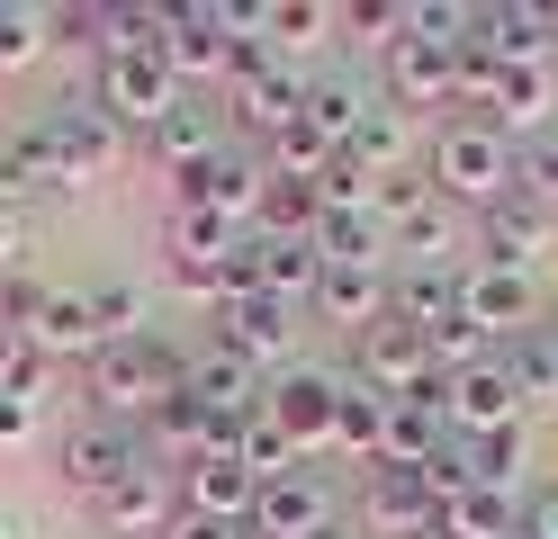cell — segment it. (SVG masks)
I'll return each instance as SVG.
<instances>
[{
  "mask_svg": "<svg viewBox=\"0 0 558 539\" xmlns=\"http://www.w3.org/2000/svg\"><path fill=\"white\" fill-rule=\"evenodd\" d=\"M19 243H27V225H19V216H10V207H0V270H10V261H19Z\"/></svg>",
  "mask_w": 558,
  "mask_h": 539,
  "instance_id": "f907efd6",
  "label": "cell"
},
{
  "mask_svg": "<svg viewBox=\"0 0 558 539\" xmlns=\"http://www.w3.org/2000/svg\"><path fill=\"white\" fill-rule=\"evenodd\" d=\"M397 323H414V333H433V323L460 315V270H397Z\"/></svg>",
  "mask_w": 558,
  "mask_h": 539,
  "instance_id": "e575fe53",
  "label": "cell"
},
{
  "mask_svg": "<svg viewBox=\"0 0 558 539\" xmlns=\"http://www.w3.org/2000/svg\"><path fill=\"white\" fill-rule=\"evenodd\" d=\"M441 422L469 431V441H496V431H522V395L505 378V359H477V369L441 378Z\"/></svg>",
  "mask_w": 558,
  "mask_h": 539,
  "instance_id": "9c48e42d",
  "label": "cell"
},
{
  "mask_svg": "<svg viewBox=\"0 0 558 539\" xmlns=\"http://www.w3.org/2000/svg\"><path fill=\"white\" fill-rule=\"evenodd\" d=\"M217 144H226V135H217V108L181 99V108H171V118H162V126L145 135V154H154V162H162L171 180H181V171H198L207 154H217Z\"/></svg>",
  "mask_w": 558,
  "mask_h": 539,
  "instance_id": "f546056e",
  "label": "cell"
},
{
  "mask_svg": "<svg viewBox=\"0 0 558 539\" xmlns=\"http://www.w3.org/2000/svg\"><path fill=\"white\" fill-rule=\"evenodd\" d=\"M90 513H99V530H118V539H162V530H171V513H181V494L162 486V467H135V477H126V486H109V494L90 503Z\"/></svg>",
  "mask_w": 558,
  "mask_h": 539,
  "instance_id": "44dd1931",
  "label": "cell"
},
{
  "mask_svg": "<svg viewBox=\"0 0 558 539\" xmlns=\"http://www.w3.org/2000/svg\"><path fill=\"white\" fill-rule=\"evenodd\" d=\"M135 467H154V450L135 441V422H82L73 441H63V486L73 494H109V486H126Z\"/></svg>",
  "mask_w": 558,
  "mask_h": 539,
  "instance_id": "ba28073f",
  "label": "cell"
},
{
  "mask_svg": "<svg viewBox=\"0 0 558 539\" xmlns=\"http://www.w3.org/2000/svg\"><path fill=\"white\" fill-rule=\"evenodd\" d=\"M522 539H558V486L532 494V522H522Z\"/></svg>",
  "mask_w": 558,
  "mask_h": 539,
  "instance_id": "c3c4849f",
  "label": "cell"
},
{
  "mask_svg": "<svg viewBox=\"0 0 558 539\" xmlns=\"http://www.w3.org/2000/svg\"><path fill=\"white\" fill-rule=\"evenodd\" d=\"M171 387H181V351L154 342V333H135V342H99V359H90V405H99V422H135V414H154Z\"/></svg>",
  "mask_w": 558,
  "mask_h": 539,
  "instance_id": "7a4b0ae2",
  "label": "cell"
},
{
  "mask_svg": "<svg viewBox=\"0 0 558 539\" xmlns=\"http://www.w3.org/2000/svg\"><path fill=\"white\" fill-rule=\"evenodd\" d=\"M181 99H190V90L171 82V63H162V54H118V63H99V118H109V126L154 135Z\"/></svg>",
  "mask_w": 558,
  "mask_h": 539,
  "instance_id": "5b68a950",
  "label": "cell"
},
{
  "mask_svg": "<svg viewBox=\"0 0 558 539\" xmlns=\"http://www.w3.org/2000/svg\"><path fill=\"white\" fill-rule=\"evenodd\" d=\"M424 198H433V171H388V180H369V216H378V225H405Z\"/></svg>",
  "mask_w": 558,
  "mask_h": 539,
  "instance_id": "ee69618b",
  "label": "cell"
},
{
  "mask_svg": "<svg viewBox=\"0 0 558 539\" xmlns=\"http://www.w3.org/2000/svg\"><path fill=\"white\" fill-rule=\"evenodd\" d=\"M477 46H496V63H549V10L532 0H505V10H477Z\"/></svg>",
  "mask_w": 558,
  "mask_h": 539,
  "instance_id": "4dcf8cb0",
  "label": "cell"
},
{
  "mask_svg": "<svg viewBox=\"0 0 558 539\" xmlns=\"http://www.w3.org/2000/svg\"><path fill=\"white\" fill-rule=\"evenodd\" d=\"M342 27L361 36V46H405V0H352V10H342Z\"/></svg>",
  "mask_w": 558,
  "mask_h": 539,
  "instance_id": "f6af8a7d",
  "label": "cell"
},
{
  "mask_svg": "<svg viewBox=\"0 0 558 539\" xmlns=\"http://www.w3.org/2000/svg\"><path fill=\"white\" fill-rule=\"evenodd\" d=\"M0 539H27V530H19V522H10V513H0Z\"/></svg>",
  "mask_w": 558,
  "mask_h": 539,
  "instance_id": "816d5d0a",
  "label": "cell"
},
{
  "mask_svg": "<svg viewBox=\"0 0 558 539\" xmlns=\"http://www.w3.org/2000/svg\"><path fill=\"white\" fill-rule=\"evenodd\" d=\"M162 63H171V82H234V36L217 19V0H198V10H171L162 27Z\"/></svg>",
  "mask_w": 558,
  "mask_h": 539,
  "instance_id": "5bb4252c",
  "label": "cell"
},
{
  "mask_svg": "<svg viewBox=\"0 0 558 539\" xmlns=\"http://www.w3.org/2000/svg\"><path fill=\"white\" fill-rule=\"evenodd\" d=\"M243 539H253V530H243Z\"/></svg>",
  "mask_w": 558,
  "mask_h": 539,
  "instance_id": "6f0895ef",
  "label": "cell"
},
{
  "mask_svg": "<svg viewBox=\"0 0 558 539\" xmlns=\"http://www.w3.org/2000/svg\"><path fill=\"white\" fill-rule=\"evenodd\" d=\"M352 387H369V395H388V405H405V395H433L441 387V369H433V342L414 333V323H369L361 333V369H352Z\"/></svg>",
  "mask_w": 558,
  "mask_h": 539,
  "instance_id": "277c9868",
  "label": "cell"
},
{
  "mask_svg": "<svg viewBox=\"0 0 558 539\" xmlns=\"http://www.w3.org/2000/svg\"><path fill=\"white\" fill-rule=\"evenodd\" d=\"M378 99H388V90L352 82V72H325V82H306V108H298V118H306V126H316V135L333 144V154H342V144H352V126L369 118Z\"/></svg>",
  "mask_w": 558,
  "mask_h": 539,
  "instance_id": "83f0119b",
  "label": "cell"
},
{
  "mask_svg": "<svg viewBox=\"0 0 558 539\" xmlns=\"http://www.w3.org/2000/svg\"><path fill=\"white\" fill-rule=\"evenodd\" d=\"M541 333H549V342H558V315H549V323H541Z\"/></svg>",
  "mask_w": 558,
  "mask_h": 539,
  "instance_id": "f5cc1de1",
  "label": "cell"
},
{
  "mask_svg": "<svg viewBox=\"0 0 558 539\" xmlns=\"http://www.w3.org/2000/svg\"><path fill=\"white\" fill-rule=\"evenodd\" d=\"M549 207H532V198H505V207H486L477 216V261L486 270H513V279H532L541 261H549Z\"/></svg>",
  "mask_w": 558,
  "mask_h": 539,
  "instance_id": "9a60e30c",
  "label": "cell"
},
{
  "mask_svg": "<svg viewBox=\"0 0 558 539\" xmlns=\"http://www.w3.org/2000/svg\"><path fill=\"white\" fill-rule=\"evenodd\" d=\"M558 118L549 108V63H505V82H496V126L522 144V135H541Z\"/></svg>",
  "mask_w": 558,
  "mask_h": 539,
  "instance_id": "d6a6232c",
  "label": "cell"
},
{
  "mask_svg": "<svg viewBox=\"0 0 558 539\" xmlns=\"http://www.w3.org/2000/svg\"><path fill=\"white\" fill-rule=\"evenodd\" d=\"M253 261H262V297H279V306H306L325 279L316 234H253Z\"/></svg>",
  "mask_w": 558,
  "mask_h": 539,
  "instance_id": "cb8c5ba5",
  "label": "cell"
},
{
  "mask_svg": "<svg viewBox=\"0 0 558 539\" xmlns=\"http://www.w3.org/2000/svg\"><path fill=\"white\" fill-rule=\"evenodd\" d=\"M46 297H54L46 279H19V270H10V287H0V323H10V333H27V323L46 315Z\"/></svg>",
  "mask_w": 558,
  "mask_h": 539,
  "instance_id": "bcb514c9",
  "label": "cell"
},
{
  "mask_svg": "<svg viewBox=\"0 0 558 539\" xmlns=\"http://www.w3.org/2000/svg\"><path fill=\"white\" fill-rule=\"evenodd\" d=\"M532 522V494H505V486H469L460 503H441V539H522Z\"/></svg>",
  "mask_w": 558,
  "mask_h": 539,
  "instance_id": "484cf974",
  "label": "cell"
},
{
  "mask_svg": "<svg viewBox=\"0 0 558 539\" xmlns=\"http://www.w3.org/2000/svg\"><path fill=\"white\" fill-rule=\"evenodd\" d=\"M262 189H270L262 154H226V144L198 171H181V207H207V216H226V225H243V234H253V216H262Z\"/></svg>",
  "mask_w": 558,
  "mask_h": 539,
  "instance_id": "30bf717a",
  "label": "cell"
},
{
  "mask_svg": "<svg viewBox=\"0 0 558 539\" xmlns=\"http://www.w3.org/2000/svg\"><path fill=\"white\" fill-rule=\"evenodd\" d=\"M37 126H46V144L63 154V171H73L82 189H90V180H99V171L118 162V126L99 118V99H90V108H82V99H63V108H46Z\"/></svg>",
  "mask_w": 558,
  "mask_h": 539,
  "instance_id": "ffe728a7",
  "label": "cell"
},
{
  "mask_svg": "<svg viewBox=\"0 0 558 539\" xmlns=\"http://www.w3.org/2000/svg\"><path fill=\"white\" fill-rule=\"evenodd\" d=\"M253 539H325L333 530V486L316 477V467H289V477H270L253 494V522H243Z\"/></svg>",
  "mask_w": 558,
  "mask_h": 539,
  "instance_id": "8fae6325",
  "label": "cell"
},
{
  "mask_svg": "<svg viewBox=\"0 0 558 539\" xmlns=\"http://www.w3.org/2000/svg\"><path fill=\"white\" fill-rule=\"evenodd\" d=\"M549 36H558V0H549Z\"/></svg>",
  "mask_w": 558,
  "mask_h": 539,
  "instance_id": "db71d44e",
  "label": "cell"
},
{
  "mask_svg": "<svg viewBox=\"0 0 558 539\" xmlns=\"http://www.w3.org/2000/svg\"><path fill=\"white\" fill-rule=\"evenodd\" d=\"M306 189H316V216H352V207H369V171L333 154L316 180H306Z\"/></svg>",
  "mask_w": 558,
  "mask_h": 539,
  "instance_id": "7bdbcfd3",
  "label": "cell"
},
{
  "mask_svg": "<svg viewBox=\"0 0 558 539\" xmlns=\"http://www.w3.org/2000/svg\"><path fill=\"white\" fill-rule=\"evenodd\" d=\"M414 539H441V530H414Z\"/></svg>",
  "mask_w": 558,
  "mask_h": 539,
  "instance_id": "9f6ffc18",
  "label": "cell"
},
{
  "mask_svg": "<svg viewBox=\"0 0 558 539\" xmlns=\"http://www.w3.org/2000/svg\"><path fill=\"white\" fill-rule=\"evenodd\" d=\"M361 530H369V539L441 530V503H433V486H424V467H369V486H361Z\"/></svg>",
  "mask_w": 558,
  "mask_h": 539,
  "instance_id": "4fadbf2b",
  "label": "cell"
},
{
  "mask_svg": "<svg viewBox=\"0 0 558 539\" xmlns=\"http://www.w3.org/2000/svg\"><path fill=\"white\" fill-rule=\"evenodd\" d=\"M388 108H405V118L414 108H460V54L405 36V46L388 54Z\"/></svg>",
  "mask_w": 558,
  "mask_h": 539,
  "instance_id": "d6986e66",
  "label": "cell"
},
{
  "mask_svg": "<svg viewBox=\"0 0 558 539\" xmlns=\"http://www.w3.org/2000/svg\"><path fill=\"white\" fill-rule=\"evenodd\" d=\"M162 539H243V530H226V522H198V513H171V530Z\"/></svg>",
  "mask_w": 558,
  "mask_h": 539,
  "instance_id": "681fc988",
  "label": "cell"
},
{
  "mask_svg": "<svg viewBox=\"0 0 558 539\" xmlns=\"http://www.w3.org/2000/svg\"><path fill=\"white\" fill-rule=\"evenodd\" d=\"M496 359H505V378H513L522 405H549V395H558V342L541 333V323L513 333V342H496Z\"/></svg>",
  "mask_w": 558,
  "mask_h": 539,
  "instance_id": "d590c367",
  "label": "cell"
},
{
  "mask_svg": "<svg viewBox=\"0 0 558 539\" xmlns=\"http://www.w3.org/2000/svg\"><path fill=\"white\" fill-rule=\"evenodd\" d=\"M388 252H397L405 270H450V252H460V207H450V198H424L405 225H388Z\"/></svg>",
  "mask_w": 558,
  "mask_h": 539,
  "instance_id": "f1b7e54d",
  "label": "cell"
},
{
  "mask_svg": "<svg viewBox=\"0 0 558 539\" xmlns=\"http://www.w3.org/2000/svg\"><path fill=\"white\" fill-rule=\"evenodd\" d=\"M181 395H198V405L217 414V422H243V414H262V369H243L234 351L207 342V351H190V359H181Z\"/></svg>",
  "mask_w": 558,
  "mask_h": 539,
  "instance_id": "ac0fdd59",
  "label": "cell"
},
{
  "mask_svg": "<svg viewBox=\"0 0 558 539\" xmlns=\"http://www.w3.org/2000/svg\"><path fill=\"white\" fill-rule=\"evenodd\" d=\"M342 27V10H325V0H262V46L289 63L306 46H325V36Z\"/></svg>",
  "mask_w": 558,
  "mask_h": 539,
  "instance_id": "836d02e7",
  "label": "cell"
},
{
  "mask_svg": "<svg viewBox=\"0 0 558 539\" xmlns=\"http://www.w3.org/2000/svg\"><path fill=\"white\" fill-rule=\"evenodd\" d=\"M405 144H414V118H405V108H388V99H378L369 118L352 126V144H342V162H361L369 180H388V171H405Z\"/></svg>",
  "mask_w": 558,
  "mask_h": 539,
  "instance_id": "1f68e13d",
  "label": "cell"
},
{
  "mask_svg": "<svg viewBox=\"0 0 558 539\" xmlns=\"http://www.w3.org/2000/svg\"><path fill=\"white\" fill-rule=\"evenodd\" d=\"M460 315L477 323L486 342H513V333H532L541 287H532V279H513V270H486V261H469V270H460Z\"/></svg>",
  "mask_w": 558,
  "mask_h": 539,
  "instance_id": "2e32d148",
  "label": "cell"
},
{
  "mask_svg": "<svg viewBox=\"0 0 558 539\" xmlns=\"http://www.w3.org/2000/svg\"><path fill=\"white\" fill-rule=\"evenodd\" d=\"M306 306H316L325 323H342V333L361 342L369 323H388V306H397V279H388V270H325Z\"/></svg>",
  "mask_w": 558,
  "mask_h": 539,
  "instance_id": "7402d4cb",
  "label": "cell"
},
{
  "mask_svg": "<svg viewBox=\"0 0 558 539\" xmlns=\"http://www.w3.org/2000/svg\"><path fill=\"white\" fill-rule=\"evenodd\" d=\"M298 108H306V72H298V63H279L270 46H234V126H243V135L270 144Z\"/></svg>",
  "mask_w": 558,
  "mask_h": 539,
  "instance_id": "3957f363",
  "label": "cell"
},
{
  "mask_svg": "<svg viewBox=\"0 0 558 539\" xmlns=\"http://www.w3.org/2000/svg\"><path fill=\"white\" fill-rule=\"evenodd\" d=\"M217 351H234L243 369H279V359L298 351V306L262 297V287H243V297L217 306Z\"/></svg>",
  "mask_w": 558,
  "mask_h": 539,
  "instance_id": "52a82bcc",
  "label": "cell"
},
{
  "mask_svg": "<svg viewBox=\"0 0 558 539\" xmlns=\"http://www.w3.org/2000/svg\"><path fill=\"white\" fill-rule=\"evenodd\" d=\"M469 27H477L469 0H405V36H414V46H450V54H460Z\"/></svg>",
  "mask_w": 558,
  "mask_h": 539,
  "instance_id": "ab89813d",
  "label": "cell"
},
{
  "mask_svg": "<svg viewBox=\"0 0 558 539\" xmlns=\"http://www.w3.org/2000/svg\"><path fill=\"white\" fill-rule=\"evenodd\" d=\"M37 422H46V405H37V395H10V387H0V450L37 441Z\"/></svg>",
  "mask_w": 558,
  "mask_h": 539,
  "instance_id": "7dc6e473",
  "label": "cell"
},
{
  "mask_svg": "<svg viewBox=\"0 0 558 539\" xmlns=\"http://www.w3.org/2000/svg\"><path fill=\"white\" fill-rule=\"evenodd\" d=\"M441 441H450V422H441V387H433V395H405V405H388V431H378V467H424Z\"/></svg>",
  "mask_w": 558,
  "mask_h": 539,
  "instance_id": "d4e9b609",
  "label": "cell"
},
{
  "mask_svg": "<svg viewBox=\"0 0 558 539\" xmlns=\"http://www.w3.org/2000/svg\"><path fill=\"white\" fill-rule=\"evenodd\" d=\"M90 323H99V342H135V333H145V287H135V279L90 287Z\"/></svg>",
  "mask_w": 558,
  "mask_h": 539,
  "instance_id": "60d3db41",
  "label": "cell"
},
{
  "mask_svg": "<svg viewBox=\"0 0 558 539\" xmlns=\"http://www.w3.org/2000/svg\"><path fill=\"white\" fill-rule=\"evenodd\" d=\"M37 359H99V323H90V297H73V287H54L46 315L19 333Z\"/></svg>",
  "mask_w": 558,
  "mask_h": 539,
  "instance_id": "4316f807",
  "label": "cell"
},
{
  "mask_svg": "<svg viewBox=\"0 0 558 539\" xmlns=\"http://www.w3.org/2000/svg\"><path fill=\"white\" fill-rule=\"evenodd\" d=\"M433 198H450V207H505L513 198V135L496 126V118H441V135H433Z\"/></svg>",
  "mask_w": 558,
  "mask_h": 539,
  "instance_id": "6da1fadb",
  "label": "cell"
},
{
  "mask_svg": "<svg viewBox=\"0 0 558 539\" xmlns=\"http://www.w3.org/2000/svg\"><path fill=\"white\" fill-rule=\"evenodd\" d=\"M171 279L190 287V297H207V306H226V261H234V243H243V225H226V216H207V207H171Z\"/></svg>",
  "mask_w": 558,
  "mask_h": 539,
  "instance_id": "8992f818",
  "label": "cell"
},
{
  "mask_svg": "<svg viewBox=\"0 0 558 539\" xmlns=\"http://www.w3.org/2000/svg\"><path fill=\"white\" fill-rule=\"evenodd\" d=\"M253 494H262V477L243 458H190L181 467V513H198V522L243 530V522H253Z\"/></svg>",
  "mask_w": 558,
  "mask_h": 539,
  "instance_id": "e0dca14e",
  "label": "cell"
},
{
  "mask_svg": "<svg viewBox=\"0 0 558 539\" xmlns=\"http://www.w3.org/2000/svg\"><path fill=\"white\" fill-rule=\"evenodd\" d=\"M253 234H316V189H306V180H270Z\"/></svg>",
  "mask_w": 558,
  "mask_h": 539,
  "instance_id": "b9f144b4",
  "label": "cell"
},
{
  "mask_svg": "<svg viewBox=\"0 0 558 539\" xmlns=\"http://www.w3.org/2000/svg\"><path fill=\"white\" fill-rule=\"evenodd\" d=\"M63 27H82L99 63H118V54H162V27L171 10H145V0H118V10H82V19H63Z\"/></svg>",
  "mask_w": 558,
  "mask_h": 539,
  "instance_id": "603a6c76",
  "label": "cell"
},
{
  "mask_svg": "<svg viewBox=\"0 0 558 539\" xmlns=\"http://www.w3.org/2000/svg\"><path fill=\"white\" fill-rule=\"evenodd\" d=\"M378 431H388V395H369V387H352V378H342V405H333V450H342V458H361V467H378Z\"/></svg>",
  "mask_w": 558,
  "mask_h": 539,
  "instance_id": "8d00e7d4",
  "label": "cell"
},
{
  "mask_svg": "<svg viewBox=\"0 0 558 539\" xmlns=\"http://www.w3.org/2000/svg\"><path fill=\"white\" fill-rule=\"evenodd\" d=\"M234 458L253 467V477L270 486V477H289V467H306L298 450H289V431H279L270 414H243V431H234Z\"/></svg>",
  "mask_w": 558,
  "mask_h": 539,
  "instance_id": "f35d334b",
  "label": "cell"
},
{
  "mask_svg": "<svg viewBox=\"0 0 558 539\" xmlns=\"http://www.w3.org/2000/svg\"><path fill=\"white\" fill-rule=\"evenodd\" d=\"M325 539H352V530H342V522H333V530H325Z\"/></svg>",
  "mask_w": 558,
  "mask_h": 539,
  "instance_id": "11a10c76",
  "label": "cell"
},
{
  "mask_svg": "<svg viewBox=\"0 0 558 539\" xmlns=\"http://www.w3.org/2000/svg\"><path fill=\"white\" fill-rule=\"evenodd\" d=\"M46 46H54V19L27 10V0H0V72H27Z\"/></svg>",
  "mask_w": 558,
  "mask_h": 539,
  "instance_id": "74e56055",
  "label": "cell"
},
{
  "mask_svg": "<svg viewBox=\"0 0 558 539\" xmlns=\"http://www.w3.org/2000/svg\"><path fill=\"white\" fill-rule=\"evenodd\" d=\"M333 405H342V378H325V369H289L279 387H262V414L289 431L298 458L306 450H333Z\"/></svg>",
  "mask_w": 558,
  "mask_h": 539,
  "instance_id": "7c38bea8",
  "label": "cell"
}]
</instances>
